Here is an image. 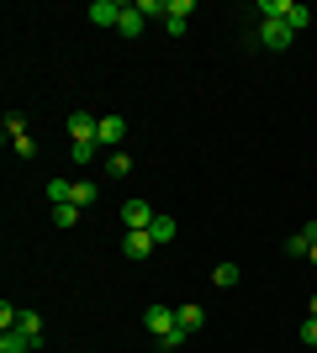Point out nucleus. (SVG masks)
<instances>
[{
  "mask_svg": "<svg viewBox=\"0 0 317 353\" xmlns=\"http://www.w3.org/2000/svg\"><path fill=\"white\" fill-rule=\"evenodd\" d=\"M259 43L270 48V53H286V48L296 43V32H291L286 21H259Z\"/></svg>",
  "mask_w": 317,
  "mask_h": 353,
  "instance_id": "1",
  "label": "nucleus"
},
{
  "mask_svg": "<svg viewBox=\"0 0 317 353\" xmlns=\"http://www.w3.org/2000/svg\"><path fill=\"white\" fill-rule=\"evenodd\" d=\"M153 216H159V211H153L148 201H127V206H122V221H127V232H148Z\"/></svg>",
  "mask_w": 317,
  "mask_h": 353,
  "instance_id": "2",
  "label": "nucleus"
},
{
  "mask_svg": "<svg viewBox=\"0 0 317 353\" xmlns=\"http://www.w3.org/2000/svg\"><path fill=\"white\" fill-rule=\"evenodd\" d=\"M122 11H127L122 0H90V21L95 27H122Z\"/></svg>",
  "mask_w": 317,
  "mask_h": 353,
  "instance_id": "3",
  "label": "nucleus"
},
{
  "mask_svg": "<svg viewBox=\"0 0 317 353\" xmlns=\"http://www.w3.org/2000/svg\"><path fill=\"white\" fill-rule=\"evenodd\" d=\"M95 132H101V121L90 111H69V137L75 143H95Z\"/></svg>",
  "mask_w": 317,
  "mask_h": 353,
  "instance_id": "4",
  "label": "nucleus"
},
{
  "mask_svg": "<svg viewBox=\"0 0 317 353\" xmlns=\"http://www.w3.org/2000/svg\"><path fill=\"white\" fill-rule=\"evenodd\" d=\"M153 248H159V243H153V232H127V237H122V253H127L133 264H143Z\"/></svg>",
  "mask_w": 317,
  "mask_h": 353,
  "instance_id": "5",
  "label": "nucleus"
},
{
  "mask_svg": "<svg viewBox=\"0 0 317 353\" xmlns=\"http://www.w3.org/2000/svg\"><path fill=\"white\" fill-rule=\"evenodd\" d=\"M143 322H148L153 338H164V332H175V327H180V316H175V306H148V316H143Z\"/></svg>",
  "mask_w": 317,
  "mask_h": 353,
  "instance_id": "6",
  "label": "nucleus"
},
{
  "mask_svg": "<svg viewBox=\"0 0 317 353\" xmlns=\"http://www.w3.org/2000/svg\"><path fill=\"white\" fill-rule=\"evenodd\" d=\"M312 248H317V221H307L296 237H286V253H291V259H307Z\"/></svg>",
  "mask_w": 317,
  "mask_h": 353,
  "instance_id": "7",
  "label": "nucleus"
},
{
  "mask_svg": "<svg viewBox=\"0 0 317 353\" xmlns=\"http://www.w3.org/2000/svg\"><path fill=\"white\" fill-rule=\"evenodd\" d=\"M0 353H37V343H32L21 327H11V332H0Z\"/></svg>",
  "mask_w": 317,
  "mask_h": 353,
  "instance_id": "8",
  "label": "nucleus"
},
{
  "mask_svg": "<svg viewBox=\"0 0 317 353\" xmlns=\"http://www.w3.org/2000/svg\"><path fill=\"white\" fill-rule=\"evenodd\" d=\"M127 137V121L122 117H101V132H95V143H122Z\"/></svg>",
  "mask_w": 317,
  "mask_h": 353,
  "instance_id": "9",
  "label": "nucleus"
},
{
  "mask_svg": "<svg viewBox=\"0 0 317 353\" xmlns=\"http://www.w3.org/2000/svg\"><path fill=\"white\" fill-rule=\"evenodd\" d=\"M291 6H296V0H259V16H265V21H286Z\"/></svg>",
  "mask_w": 317,
  "mask_h": 353,
  "instance_id": "10",
  "label": "nucleus"
},
{
  "mask_svg": "<svg viewBox=\"0 0 317 353\" xmlns=\"http://www.w3.org/2000/svg\"><path fill=\"white\" fill-rule=\"evenodd\" d=\"M148 232H153V243H175L180 221H175V216H153V227H148Z\"/></svg>",
  "mask_w": 317,
  "mask_h": 353,
  "instance_id": "11",
  "label": "nucleus"
},
{
  "mask_svg": "<svg viewBox=\"0 0 317 353\" xmlns=\"http://www.w3.org/2000/svg\"><path fill=\"white\" fill-rule=\"evenodd\" d=\"M238 274H243L238 264H217V269H211V285H217V290H233V285H238Z\"/></svg>",
  "mask_w": 317,
  "mask_h": 353,
  "instance_id": "12",
  "label": "nucleus"
},
{
  "mask_svg": "<svg viewBox=\"0 0 317 353\" xmlns=\"http://www.w3.org/2000/svg\"><path fill=\"white\" fill-rule=\"evenodd\" d=\"M122 37H143V11H137V6H127V11H122Z\"/></svg>",
  "mask_w": 317,
  "mask_h": 353,
  "instance_id": "13",
  "label": "nucleus"
},
{
  "mask_svg": "<svg viewBox=\"0 0 317 353\" xmlns=\"http://www.w3.org/2000/svg\"><path fill=\"white\" fill-rule=\"evenodd\" d=\"M175 316H180V327H185V332H201V327H206V311H201V306H180Z\"/></svg>",
  "mask_w": 317,
  "mask_h": 353,
  "instance_id": "14",
  "label": "nucleus"
},
{
  "mask_svg": "<svg viewBox=\"0 0 317 353\" xmlns=\"http://www.w3.org/2000/svg\"><path fill=\"white\" fill-rule=\"evenodd\" d=\"M16 327H21V332H27L37 348H43V316H37V311H21V322H16Z\"/></svg>",
  "mask_w": 317,
  "mask_h": 353,
  "instance_id": "15",
  "label": "nucleus"
},
{
  "mask_svg": "<svg viewBox=\"0 0 317 353\" xmlns=\"http://www.w3.org/2000/svg\"><path fill=\"white\" fill-rule=\"evenodd\" d=\"M185 338H191V332H185V327H175V332H164V338H153V343H159V353H180Z\"/></svg>",
  "mask_w": 317,
  "mask_h": 353,
  "instance_id": "16",
  "label": "nucleus"
},
{
  "mask_svg": "<svg viewBox=\"0 0 317 353\" xmlns=\"http://www.w3.org/2000/svg\"><path fill=\"white\" fill-rule=\"evenodd\" d=\"M106 174H111V179H127V174H133V159H127V153H111V159H106Z\"/></svg>",
  "mask_w": 317,
  "mask_h": 353,
  "instance_id": "17",
  "label": "nucleus"
},
{
  "mask_svg": "<svg viewBox=\"0 0 317 353\" xmlns=\"http://www.w3.org/2000/svg\"><path fill=\"white\" fill-rule=\"evenodd\" d=\"M286 27H291V32H307V27H312V11H307L302 0H296V6H291V16H286Z\"/></svg>",
  "mask_w": 317,
  "mask_h": 353,
  "instance_id": "18",
  "label": "nucleus"
},
{
  "mask_svg": "<svg viewBox=\"0 0 317 353\" xmlns=\"http://www.w3.org/2000/svg\"><path fill=\"white\" fill-rule=\"evenodd\" d=\"M69 201H75L79 211H90V206H95V185H90V179H79V185H75V195H69Z\"/></svg>",
  "mask_w": 317,
  "mask_h": 353,
  "instance_id": "19",
  "label": "nucleus"
},
{
  "mask_svg": "<svg viewBox=\"0 0 317 353\" xmlns=\"http://www.w3.org/2000/svg\"><path fill=\"white\" fill-rule=\"evenodd\" d=\"M6 137H11V143H16V137H32V132H27V117H21V111H6Z\"/></svg>",
  "mask_w": 317,
  "mask_h": 353,
  "instance_id": "20",
  "label": "nucleus"
},
{
  "mask_svg": "<svg viewBox=\"0 0 317 353\" xmlns=\"http://www.w3.org/2000/svg\"><path fill=\"white\" fill-rule=\"evenodd\" d=\"M79 216H85V211H79L75 201H69V206H53V221H59V227H79Z\"/></svg>",
  "mask_w": 317,
  "mask_h": 353,
  "instance_id": "21",
  "label": "nucleus"
},
{
  "mask_svg": "<svg viewBox=\"0 0 317 353\" xmlns=\"http://www.w3.org/2000/svg\"><path fill=\"white\" fill-rule=\"evenodd\" d=\"M69 159H75V163H90L95 159V143H75V148H69Z\"/></svg>",
  "mask_w": 317,
  "mask_h": 353,
  "instance_id": "22",
  "label": "nucleus"
},
{
  "mask_svg": "<svg viewBox=\"0 0 317 353\" xmlns=\"http://www.w3.org/2000/svg\"><path fill=\"white\" fill-rule=\"evenodd\" d=\"M164 27H169V37H185V27H191V16H164Z\"/></svg>",
  "mask_w": 317,
  "mask_h": 353,
  "instance_id": "23",
  "label": "nucleus"
},
{
  "mask_svg": "<svg viewBox=\"0 0 317 353\" xmlns=\"http://www.w3.org/2000/svg\"><path fill=\"white\" fill-rule=\"evenodd\" d=\"M302 343H307V348H317V316H307V322H302Z\"/></svg>",
  "mask_w": 317,
  "mask_h": 353,
  "instance_id": "24",
  "label": "nucleus"
},
{
  "mask_svg": "<svg viewBox=\"0 0 317 353\" xmlns=\"http://www.w3.org/2000/svg\"><path fill=\"white\" fill-rule=\"evenodd\" d=\"M11 148H16V159H32V153H37V143H32V137H16Z\"/></svg>",
  "mask_w": 317,
  "mask_h": 353,
  "instance_id": "25",
  "label": "nucleus"
},
{
  "mask_svg": "<svg viewBox=\"0 0 317 353\" xmlns=\"http://www.w3.org/2000/svg\"><path fill=\"white\" fill-rule=\"evenodd\" d=\"M307 316H317V295H312V301H307Z\"/></svg>",
  "mask_w": 317,
  "mask_h": 353,
  "instance_id": "26",
  "label": "nucleus"
},
{
  "mask_svg": "<svg viewBox=\"0 0 317 353\" xmlns=\"http://www.w3.org/2000/svg\"><path fill=\"white\" fill-rule=\"evenodd\" d=\"M307 264H312V269H317V248H312V253H307Z\"/></svg>",
  "mask_w": 317,
  "mask_h": 353,
  "instance_id": "27",
  "label": "nucleus"
}]
</instances>
